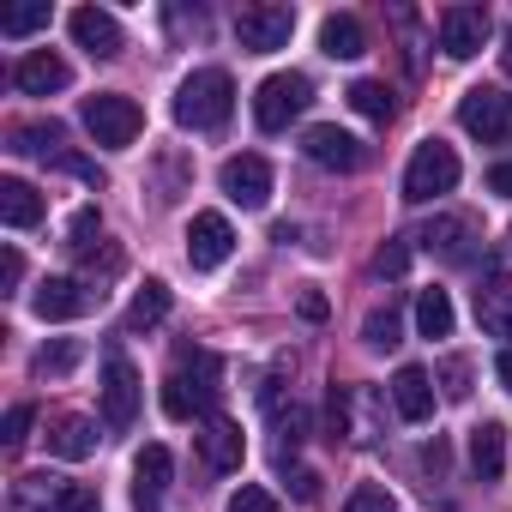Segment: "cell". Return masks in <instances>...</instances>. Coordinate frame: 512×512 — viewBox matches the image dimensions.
<instances>
[{
	"instance_id": "22",
	"label": "cell",
	"mask_w": 512,
	"mask_h": 512,
	"mask_svg": "<svg viewBox=\"0 0 512 512\" xmlns=\"http://www.w3.org/2000/svg\"><path fill=\"white\" fill-rule=\"evenodd\" d=\"M0 217H7L13 229H37V223H43V193H37L31 181L7 175V181H0Z\"/></svg>"
},
{
	"instance_id": "46",
	"label": "cell",
	"mask_w": 512,
	"mask_h": 512,
	"mask_svg": "<svg viewBox=\"0 0 512 512\" xmlns=\"http://www.w3.org/2000/svg\"><path fill=\"white\" fill-rule=\"evenodd\" d=\"M500 67H506V79H512V37H506V49H500Z\"/></svg>"
},
{
	"instance_id": "27",
	"label": "cell",
	"mask_w": 512,
	"mask_h": 512,
	"mask_svg": "<svg viewBox=\"0 0 512 512\" xmlns=\"http://www.w3.org/2000/svg\"><path fill=\"white\" fill-rule=\"evenodd\" d=\"M416 332L422 338H452V296L446 290H422L416 296Z\"/></svg>"
},
{
	"instance_id": "19",
	"label": "cell",
	"mask_w": 512,
	"mask_h": 512,
	"mask_svg": "<svg viewBox=\"0 0 512 512\" xmlns=\"http://www.w3.org/2000/svg\"><path fill=\"white\" fill-rule=\"evenodd\" d=\"M169 470H175L169 446H145V452L133 458V506H139V512H157V506H163Z\"/></svg>"
},
{
	"instance_id": "15",
	"label": "cell",
	"mask_w": 512,
	"mask_h": 512,
	"mask_svg": "<svg viewBox=\"0 0 512 512\" xmlns=\"http://www.w3.org/2000/svg\"><path fill=\"white\" fill-rule=\"evenodd\" d=\"M488 13L482 7H446L440 13V49L452 55V61H470V55H482V43H488Z\"/></svg>"
},
{
	"instance_id": "2",
	"label": "cell",
	"mask_w": 512,
	"mask_h": 512,
	"mask_svg": "<svg viewBox=\"0 0 512 512\" xmlns=\"http://www.w3.org/2000/svg\"><path fill=\"white\" fill-rule=\"evenodd\" d=\"M85 133L103 145V151H127L133 139H139V127H145V115H139V103L133 97H121V91H97V97H85Z\"/></svg>"
},
{
	"instance_id": "10",
	"label": "cell",
	"mask_w": 512,
	"mask_h": 512,
	"mask_svg": "<svg viewBox=\"0 0 512 512\" xmlns=\"http://www.w3.org/2000/svg\"><path fill=\"white\" fill-rule=\"evenodd\" d=\"M302 151H308V163H320V169H338V175H356V169L368 163V145H362L356 133L332 127V121L308 127V133H302Z\"/></svg>"
},
{
	"instance_id": "6",
	"label": "cell",
	"mask_w": 512,
	"mask_h": 512,
	"mask_svg": "<svg viewBox=\"0 0 512 512\" xmlns=\"http://www.w3.org/2000/svg\"><path fill=\"white\" fill-rule=\"evenodd\" d=\"M290 31H296V7H272V0H260V7H241V13H235V43H241L247 55L284 49Z\"/></svg>"
},
{
	"instance_id": "39",
	"label": "cell",
	"mask_w": 512,
	"mask_h": 512,
	"mask_svg": "<svg viewBox=\"0 0 512 512\" xmlns=\"http://www.w3.org/2000/svg\"><path fill=\"white\" fill-rule=\"evenodd\" d=\"M31 422H37V410H31V404H13V410H7V434H0V440H7V452H13V446H25V428H31Z\"/></svg>"
},
{
	"instance_id": "3",
	"label": "cell",
	"mask_w": 512,
	"mask_h": 512,
	"mask_svg": "<svg viewBox=\"0 0 512 512\" xmlns=\"http://www.w3.org/2000/svg\"><path fill=\"white\" fill-rule=\"evenodd\" d=\"M458 175H464V169H458V151L440 145V139H422V145L410 151V169H404V199H410V205H428V199L452 193Z\"/></svg>"
},
{
	"instance_id": "14",
	"label": "cell",
	"mask_w": 512,
	"mask_h": 512,
	"mask_svg": "<svg viewBox=\"0 0 512 512\" xmlns=\"http://www.w3.org/2000/svg\"><path fill=\"white\" fill-rule=\"evenodd\" d=\"M434 260H446V266H464L470 260V241H476V217H464V211H440L422 235H416Z\"/></svg>"
},
{
	"instance_id": "24",
	"label": "cell",
	"mask_w": 512,
	"mask_h": 512,
	"mask_svg": "<svg viewBox=\"0 0 512 512\" xmlns=\"http://www.w3.org/2000/svg\"><path fill=\"white\" fill-rule=\"evenodd\" d=\"M470 470H476L482 482H500V470H506V428H500V422L470 428Z\"/></svg>"
},
{
	"instance_id": "36",
	"label": "cell",
	"mask_w": 512,
	"mask_h": 512,
	"mask_svg": "<svg viewBox=\"0 0 512 512\" xmlns=\"http://www.w3.org/2000/svg\"><path fill=\"white\" fill-rule=\"evenodd\" d=\"M229 512H278V494L260 488V482H241V488L229 494Z\"/></svg>"
},
{
	"instance_id": "8",
	"label": "cell",
	"mask_w": 512,
	"mask_h": 512,
	"mask_svg": "<svg viewBox=\"0 0 512 512\" xmlns=\"http://www.w3.org/2000/svg\"><path fill=\"white\" fill-rule=\"evenodd\" d=\"M103 302V290H91L85 278H43L31 290V314L37 320H85Z\"/></svg>"
},
{
	"instance_id": "40",
	"label": "cell",
	"mask_w": 512,
	"mask_h": 512,
	"mask_svg": "<svg viewBox=\"0 0 512 512\" xmlns=\"http://www.w3.org/2000/svg\"><path fill=\"white\" fill-rule=\"evenodd\" d=\"M0 284H7V290H19V284H25V253H19V247L0 253Z\"/></svg>"
},
{
	"instance_id": "20",
	"label": "cell",
	"mask_w": 512,
	"mask_h": 512,
	"mask_svg": "<svg viewBox=\"0 0 512 512\" xmlns=\"http://www.w3.org/2000/svg\"><path fill=\"white\" fill-rule=\"evenodd\" d=\"M386 392H392V410L404 422H428L434 416V374L428 368H398Z\"/></svg>"
},
{
	"instance_id": "12",
	"label": "cell",
	"mask_w": 512,
	"mask_h": 512,
	"mask_svg": "<svg viewBox=\"0 0 512 512\" xmlns=\"http://www.w3.org/2000/svg\"><path fill=\"white\" fill-rule=\"evenodd\" d=\"M133 416H139V368L121 350H109V362H103V422L133 428Z\"/></svg>"
},
{
	"instance_id": "23",
	"label": "cell",
	"mask_w": 512,
	"mask_h": 512,
	"mask_svg": "<svg viewBox=\"0 0 512 512\" xmlns=\"http://www.w3.org/2000/svg\"><path fill=\"white\" fill-rule=\"evenodd\" d=\"M320 49H326L332 61H356V55H368V31H362V19H356V13H332V19L320 25Z\"/></svg>"
},
{
	"instance_id": "28",
	"label": "cell",
	"mask_w": 512,
	"mask_h": 512,
	"mask_svg": "<svg viewBox=\"0 0 512 512\" xmlns=\"http://www.w3.org/2000/svg\"><path fill=\"white\" fill-rule=\"evenodd\" d=\"M344 97H350V109L368 115V121H392V115H398V103H392V91H386L380 79H356Z\"/></svg>"
},
{
	"instance_id": "35",
	"label": "cell",
	"mask_w": 512,
	"mask_h": 512,
	"mask_svg": "<svg viewBox=\"0 0 512 512\" xmlns=\"http://www.w3.org/2000/svg\"><path fill=\"white\" fill-rule=\"evenodd\" d=\"M374 272H380V278H404V272H410V241H404V235H392V241L374 253Z\"/></svg>"
},
{
	"instance_id": "45",
	"label": "cell",
	"mask_w": 512,
	"mask_h": 512,
	"mask_svg": "<svg viewBox=\"0 0 512 512\" xmlns=\"http://www.w3.org/2000/svg\"><path fill=\"white\" fill-rule=\"evenodd\" d=\"M494 374H500V386L512 392V350H500V356H494Z\"/></svg>"
},
{
	"instance_id": "17",
	"label": "cell",
	"mask_w": 512,
	"mask_h": 512,
	"mask_svg": "<svg viewBox=\"0 0 512 512\" xmlns=\"http://www.w3.org/2000/svg\"><path fill=\"white\" fill-rule=\"evenodd\" d=\"M13 85H19L25 97H55V91L73 85V67H67L55 49H31V55L13 67Z\"/></svg>"
},
{
	"instance_id": "43",
	"label": "cell",
	"mask_w": 512,
	"mask_h": 512,
	"mask_svg": "<svg viewBox=\"0 0 512 512\" xmlns=\"http://www.w3.org/2000/svg\"><path fill=\"white\" fill-rule=\"evenodd\" d=\"M422 464H428V476H446V440L434 434V446H422Z\"/></svg>"
},
{
	"instance_id": "26",
	"label": "cell",
	"mask_w": 512,
	"mask_h": 512,
	"mask_svg": "<svg viewBox=\"0 0 512 512\" xmlns=\"http://www.w3.org/2000/svg\"><path fill=\"white\" fill-rule=\"evenodd\" d=\"M163 314H169V284H157V278H151V284L127 302V332H151Z\"/></svg>"
},
{
	"instance_id": "9",
	"label": "cell",
	"mask_w": 512,
	"mask_h": 512,
	"mask_svg": "<svg viewBox=\"0 0 512 512\" xmlns=\"http://www.w3.org/2000/svg\"><path fill=\"white\" fill-rule=\"evenodd\" d=\"M229 253H235L229 217H223V211H193V223H187V266H193V272H217Z\"/></svg>"
},
{
	"instance_id": "34",
	"label": "cell",
	"mask_w": 512,
	"mask_h": 512,
	"mask_svg": "<svg viewBox=\"0 0 512 512\" xmlns=\"http://www.w3.org/2000/svg\"><path fill=\"white\" fill-rule=\"evenodd\" d=\"M49 25V7H13V13H0V37H31Z\"/></svg>"
},
{
	"instance_id": "32",
	"label": "cell",
	"mask_w": 512,
	"mask_h": 512,
	"mask_svg": "<svg viewBox=\"0 0 512 512\" xmlns=\"http://www.w3.org/2000/svg\"><path fill=\"white\" fill-rule=\"evenodd\" d=\"M73 362H79V344L73 338H55V344L37 350V374H73Z\"/></svg>"
},
{
	"instance_id": "38",
	"label": "cell",
	"mask_w": 512,
	"mask_h": 512,
	"mask_svg": "<svg viewBox=\"0 0 512 512\" xmlns=\"http://www.w3.org/2000/svg\"><path fill=\"white\" fill-rule=\"evenodd\" d=\"M97 229H103V217H97L91 205H85V211H73V223H67V235H73V241H67V247L91 253V235H97Z\"/></svg>"
},
{
	"instance_id": "18",
	"label": "cell",
	"mask_w": 512,
	"mask_h": 512,
	"mask_svg": "<svg viewBox=\"0 0 512 512\" xmlns=\"http://www.w3.org/2000/svg\"><path fill=\"white\" fill-rule=\"evenodd\" d=\"M476 326L488 338H512V272H488L476 284Z\"/></svg>"
},
{
	"instance_id": "4",
	"label": "cell",
	"mask_w": 512,
	"mask_h": 512,
	"mask_svg": "<svg viewBox=\"0 0 512 512\" xmlns=\"http://www.w3.org/2000/svg\"><path fill=\"white\" fill-rule=\"evenodd\" d=\"M458 127L482 145H506L512 139V97L500 85H470L458 97Z\"/></svg>"
},
{
	"instance_id": "21",
	"label": "cell",
	"mask_w": 512,
	"mask_h": 512,
	"mask_svg": "<svg viewBox=\"0 0 512 512\" xmlns=\"http://www.w3.org/2000/svg\"><path fill=\"white\" fill-rule=\"evenodd\" d=\"M43 440H49L55 458H73V464H79V458L97 452V422H91V416H55Z\"/></svg>"
},
{
	"instance_id": "42",
	"label": "cell",
	"mask_w": 512,
	"mask_h": 512,
	"mask_svg": "<svg viewBox=\"0 0 512 512\" xmlns=\"http://www.w3.org/2000/svg\"><path fill=\"white\" fill-rule=\"evenodd\" d=\"M296 308H302V320H314V326H320V320H326V314H332V308H326V296H320V290H302V302H296Z\"/></svg>"
},
{
	"instance_id": "44",
	"label": "cell",
	"mask_w": 512,
	"mask_h": 512,
	"mask_svg": "<svg viewBox=\"0 0 512 512\" xmlns=\"http://www.w3.org/2000/svg\"><path fill=\"white\" fill-rule=\"evenodd\" d=\"M488 193H506V199H512V157L488 169Z\"/></svg>"
},
{
	"instance_id": "29",
	"label": "cell",
	"mask_w": 512,
	"mask_h": 512,
	"mask_svg": "<svg viewBox=\"0 0 512 512\" xmlns=\"http://www.w3.org/2000/svg\"><path fill=\"white\" fill-rule=\"evenodd\" d=\"M13 151L25 157H61V127H13Z\"/></svg>"
},
{
	"instance_id": "41",
	"label": "cell",
	"mask_w": 512,
	"mask_h": 512,
	"mask_svg": "<svg viewBox=\"0 0 512 512\" xmlns=\"http://www.w3.org/2000/svg\"><path fill=\"white\" fill-rule=\"evenodd\" d=\"M290 494L314 506V500H320V476H314V470H290Z\"/></svg>"
},
{
	"instance_id": "1",
	"label": "cell",
	"mask_w": 512,
	"mask_h": 512,
	"mask_svg": "<svg viewBox=\"0 0 512 512\" xmlns=\"http://www.w3.org/2000/svg\"><path fill=\"white\" fill-rule=\"evenodd\" d=\"M229 109H235V79L223 67H199L175 91V121L193 127V133H217L229 121Z\"/></svg>"
},
{
	"instance_id": "16",
	"label": "cell",
	"mask_w": 512,
	"mask_h": 512,
	"mask_svg": "<svg viewBox=\"0 0 512 512\" xmlns=\"http://www.w3.org/2000/svg\"><path fill=\"white\" fill-rule=\"evenodd\" d=\"M67 31H73V43L91 55V61H115L121 49H127V37H121V25L109 19V13H97V7H79L73 19H67Z\"/></svg>"
},
{
	"instance_id": "37",
	"label": "cell",
	"mask_w": 512,
	"mask_h": 512,
	"mask_svg": "<svg viewBox=\"0 0 512 512\" xmlns=\"http://www.w3.org/2000/svg\"><path fill=\"white\" fill-rule=\"evenodd\" d=\"M440 392H446V398H470V362H464V356L440 362Z\"/></svg>"
},
{
	"instance_id": "30",
	"label": "cell",
	"mask_w": 512,
	"mask_h": 512,
	"mask_svg": "<svg viewBox=\"0 0 512 512\" xmlns=\"http://www.w3.org/2000/svg\"><path fill=\"white\" fill-rule=\"evenodd\" d=\"M362 344H368V350H398V344H404V338H398V314H392V308H374V314L362 320Z\"/></svg>"
},
{
	"instance_id": "25",
	"label": "cell",
	"mask_w": 512,
	"mask_h": 512,
	"mask_svg": "<svg viewBox=\"0 0 512 512\" xmlns=\"http://www.w3.org/2000/svg\"><path fill=\"white\" fill-rule=\"evenodd\" d=\"M205 404H211V398H205L187 374H169V380H163V410H169L175 422H199V416H205Z\"/></svg>"
},
{
	"instance_id": "13",
	"label": "cell",
	"mask_w": 512,
	"mask_h": 512,
	"mask_svg": "<svg viewBox=\"0 0 512 512\" xmlns=\"http://www.w3.org/2000/svg\"><path fill=\"white\" fill-rule=\"evenodd\" d=\"M199 464L211 470V476H229V470H241V422H229V416H205L199 422Z\"/></svg>"
},
{
	"instance_id": "7",
	"label": "cell",
	"mask_w": 512,
	"mask_h": 512,
	"mask_svg": "<svg viewBox=\"0 0 512 512\" xmlns=\"http://www.w3.org/2000/svg\"><path fill=\"white\" fill-rule=\"evenodd\" d=\"M326 410H332V440L344 434L350 446H368V440L380 434V422H374V410H380V392H368V386H332Z\"/></svg>"
},
{
	"instance_id": "33",
	"label": "cell",
	"mask_w": 512,
	"mask_h": 512,
	"mask_svg": "<svg viewBox=\"0 0 512 512\" xmlns=\"http://www.w3.org/2000/svg\"><path fill=\"white\" fill-rule=\"evenodd\" d=\"M344 512H398V500H392L380 482H356L350 500H344Z\"/></svg>"
},
{
	"instance_id": "5",
	"label": "cell",
	"mask_w": 512,
	"mask_h": 512,
	"mask_svg": "<svg viewBox=\"0 0 512 512\" xmlns=\"http://www.w3.org/2000/svg\"><path fill=\"white\" fill-rule=\"evenodd\" d=\"M314 85L302 73H272L260 91H253V121H260V133H284L302 109H308Z\"/></svg>"
},
{
	"instance_id": "31",
	"label": "cell",
	"mask_w": 512,
	"mask_h": 512,
	"mask_svg": "<svg viewBox=\"0 0 512 512\" xmlns=\"http://www.w3.org/2000/svg\"><path fill=\"white\" fill-rule=\"evenodd\" d=\"M43 512H103V500H97V488H85V482H61Z\"/></svg>"
},
{
	"instance_id": "11",
	"label": "cell",
	"mask_w": 512,
	"mask_h": 512,
	"mask_svg": "<svg viewBox=\"0 0 512 512\" xmlns=\"http://www.w3.org/2000/svg\"><path fill=\"white\" fill-rule=\"evenodd\" d=\"M217 181H223V193H229L241 211H260V205L272 199V163H266L260 151H241V157H229V163L217 169Z\"/></svg>"
}]
</instances>
